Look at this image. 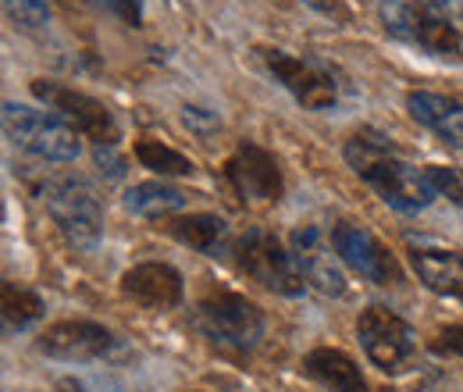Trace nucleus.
<instances>
[{
	"instance_id": "obj_1",
	"label": "nucleus",
	"mask_w": 463,
	"mask_h": 392,
	"mask_svg": "<svg viewBox=\"0 0 463 392\" xmlns=\"http://www.w3.org/2000/svg\"><path fill=\"white\" fill-rule=\"evenodd\" d=\"M346 161L349 168L356 171L389 207L406 211V215L424 211L435 200V193H439L431 186L428 171H417L385 139H378V136L356 132L346 143Z\"/></svg>"
},
{
	"instance_id": "obj_2",
	"label": "nucleus",
	"mask_w": 463,
	"mask_h": 392,
	"mask_svg": "<svg viewBox=\"0 0 463 392\" xmlns=\"http://www.w3.org/2000/svg\"><path fill=\"white\" fill-rule=\"evenodd\" d=\"M382 25L396 40H406L428 54L442 57V61H460L463 57V40L453 18L420 4V0H385L382 4Z\"/></svg>"
},
{
	"instance_id": "obj_3",
	"label": "nucleus",
	"mask_w": 463,
	"mask_h": 392,
	"mask_svg": "<svg viewBox=\"0 0 463 392\" xmlns=\"http://www.w3.org/2000/svg\"><path fill=\"white\" fill-rule=\"evenodd\" d=\"M4 132L14 147L40 161H75L79 158V132L51 111H36L25 104H4Z\"/></svg>"
},
{
	"instance_id": "obj_4",
	"label": "nucleus",
	"mask_w": 463,
	"mask_h": 392,
	"mask_svg": "<svg viewBox=\"0 0 463 392\" xmlns=\"http://www.w3.org/2000/svg\"><path fill=\"white\" fill-rule=\"evenodd\" d=\"M232 253H235L239 272H246L250 279L260 282V285L271 289V292L299 296L303 285H307L299 264H296V257H292V250H286V246H282L271 232H264V228L242 232V235L235 239Z\"/></svg>"
},
{
	"instance_id": "obj_5",
	"label": "nucleus",
	"mask_w": 463,
	"mask_h": 392,
	"mask_svg": "<svg viewBox=\"0 0 463 392\" xmlns=\"http://www.w3.org/2000/svg\"><path fill=\"white\" fill-rule=\"evenodd\" d=\"M40 200L47 207V215L54 218L64 239L75 246H93L104 232V204L100 196L79 182V178H51L40 189Z\"/></svg>"
},
{
	"instance_id": "obj_6",
	"label": "nucleus",
	"mask_w": 463,
	"mask_h": 392,
	"mask_svg": "<svg viewBox=\"0 0 463 392\" xmlns=\"http://www.w3.org/2000/svg\"><path fill=\"white\" fill-rule=\"evenodd\" d=\"M196 325L207 339L229 349H253L264 336V314L239 292H211L196 307Z\"/></svg>"
},
{
	"instance_id": "obj_7",
	"label": "nucleus",
	"mask_w": 463,
	"mask_h": 392,
	"mask_svg": "<svg viewBox=\"0 0 463 392\" xmlns=\"http://www.w3.org/2000/svg\"><path fill=\"white\" fill-rule=\"evenodd\" d=\"M356 339L367 353V360L374 368H382L385 375H400L413 364L417 357V336L400 314H392L389 307H367L356 321Z\"/></svg>"
},
{
	"instance_id": "obj_8",
	"label": "nucleus",
	"mask_w": 463,
	"mask_h": 392,
	"mask_svg": "<svg viewBox=\"0 0 463 392\" xmlns=\"http://www.w3.org/2000/svg\"><path fill=\"white\" fill-rule=\"evenodd\" d=\"M33 97H40L54 114H61L79 136L93 139L97 147H115L121 139V129H118L115 114L108 111L100 100H93L90 93H79V90H68L61 82L51 79H33L29 82Z\"/></svg>"
},
{
	"instance_id": "obj_9",
	"label": "nucleus",
	"mask_w": 463,
	"mask_h": 392,
	"mask_svg": "<svg viewBox=\"0 0 463 392\" xmlns=\"http://www.w3.org/2000/svg\"><path fill=\"white\" fill-rule=\"evenodd\" d=\"M332 246L346 268H353L356 275H364L374 285H400L403 282V268H400L396 253L364 225L335 222L332 225Z\"/></svg>"
},
{
	"instance_id": "obj_10",
	"label": "nucleus",
	"mask_w": 463,
	"mask_h": 392,
	"mask_svg": "<svg viewBox=\"0 0 463 392\" xmlns=\"http://www.w3.org/2000/svg\"><path fill=\"white\" fill-rule=\"evenodd\" d=\"M260 57H264L268 72L289 90L303 108H310V111H328V108H335L339 86H335L332 72H325L317 61L296 57V54H289V51H279V47H264Z\"/></svg>"
},
{
	"instance_id": "obj_11",
	"label": "nucleus",
	"mask_w": 463,
	"mask_h": 392,
	"mask_svg": "<svg viewBox=\"0 0 463 392\" xmlns=\"http://www.w3.org/2000/svg\"><path fill=\"white\" fill-rule=\"evenodd\" d=\"M118 346V339L97 325V321H86V318H68L51 325L43 336L36 339V349L43 357H54V360H68V364H86V360H100L108 357Z\"/></svg>"
},
{
	"instance_id": "obj_12",
	"label": "nucleus",
	"mask_w": 463,
	"mask_h": 392,
	"mask_svg": "<svg viewBox=\"0 0 463 392\" xmlns=\"http://www.w3.org/2000/svg\"><path fill=\"white\" fill-rule=\"evenodd\" d=\"M225 175H229L232 189L250 204H275L282 196V168H279V161L264 147H257L250 139L235 147V154L225 165Z\"/></svg>"
},
{
	"instance_id": "obj_13",
	"label": "nucleus",
	"mask_w": 463,
	"mask_h": 392,
	"mask_svg": "<svg viewBox=\"0 0 463 392\" xmlns=\"http://www.w3.org/2000/svg\"><path fill=\"white\" fill-rule=\"evenodd\" d=\"M289 243L303 279L310 282L314 289H321L325 296H343L346 292V275L335 264V257H332V250H328V243H325L317 225H296Z\"/></svg>"
},
{
	"instance_id": "obj_14",
	"label": "nucleus",
	"mask_w": 463,
	"mask_h": 392,
	"mask_svg": "<svg viewBox=\"0 0 463 392\" xmlns=\"http://www.w3.org/2000/svg\"><path fill=\"white\" fill-rule=\"evenodd\" d=\"M410 264H413L417 279L424 282L431 292L463 300V253L460 250L442 246V243H428V239H410Z\"/></svg>"
},
{
	"instance_id": "obj_15",
	"label": "nucleus",
	"mask_w": 463,
	"mask_h": 392,
	"mask_svg": "<svg viewBox=\"0 0 463 392\" xmlns=\"http://www.w3.org/2000/svg\"><path fill=\"white\" fill-rule=\"evenodd\" d=\"M121 292H125L132 303H139V307H150V311H172V307L182 303L185 285H182V275L175 272L172 264L146 261V264H136V268L125 272Z\"/></svg>"
},
{
	"instance_id": "obj_16",
	"label": "nucleus",
	"mask_w": 463,
	"mask_h": 392,
	"mask_svg": "<svg viewBox=\"0 0 463 392\" xmlns=\"http://www.w3.org/2000/svg\"><path fill=\"white\" fill-rule=\"evenodd\" d=\"M406 108H410V114H413L420 125H428L442 143L460 147L463 150V104L460 100L413 90V93L406 97Z\"/></svg>"
},
{
	"instance_id": "obj_17",
	"label": "nucleus",
	"mask_w": 463,
	"mask_h": 392,
	"mask_svg": "<svg viewBox=\"0 0 463 392\" xmlns=\"http://www.w3.org/2000/svg\"><path fill=\"white\" fill-rule=\"evenodd\" d=\"M303 371L328 392H367V382H364L360 368L353 364V357H346L343 349H332V346L310 349L303 360Z\"/></svg>"
},
{
	"instance_id": "obj_18",
	"label": "nucleus",
	"mask_w": 463,
	"mask_h": 392,
	"mask_svg": "<svg viewBox=\"0 0 463 392\" xmlns=\"http://www.w3.org/2000/svg\"><path fill=\"white\" fill-rule=\"evenodd\" d=\"M165 228L178 243H185V246H193L200 253H211V257H218L222 243L229 239V225L218 215H182V218H172Z\"/></svg>"
},
{
	"instance_id": "obj_19",
	"label": "nucleus",
	"mask_w": 463,
	"mask_h": 392,
	"mask_svg": "<svg viewBox=\"0 0 463 392\" xmlns=\"http://www.w3.org/2000/svg\"><path fill=\"white\" fill-rule=\"evenodd\" d=\"M125 207L139 218H168V215L185 207V196L165 182H136L125 193Z\"/></svg>"
},
{
	"instance_id": "obj_20",
	"label": "nucleus",
	"mask_w": 463,
	"mask_h": 392,
	"mask_svg": "<svg viewBox=\"0 0 463 392\" xmlns=\"http://www.w3.org/2000/svg\"><path fill=\"white\" fill-rule=\"evenodd\" d=\"M0 311H4V329L7 332H25L29 325H36L43 318V300L33 289L18 285V282H4Z\"/></svg>"
},
{
	"instance_id": "obj_21",
	"label": "nucleus",
	"mask_w": 463,
	"mask_h": 392,
	"mask_svg": "<svg viewBox=\"0 0 463 392\" xmlns=\"http://www.w3.org/2000/svg\"><path fill=\"white\" fill-rule=\"evenodd\" d=\"M136 158H139L143 168L157 171V175H193V171H196V165H193L185 154L172 150V147L161 143V139H139V143H136Z\"/></svg>"
},
{
	"instance_id": "obj_22",
	"label": "nucleus",
	"mask_w": 463,
	"mask_h": 392,
	"mask_svg": "<svg viewBox=\"0 0 463 392\" xmlns=\"http://www.w3.org/2000/svg\"><path fill=\"white\" fill-rule=\"evenodd\" d=\"M7 18L22 29H43L51 22V4L47 0H4Z\"/></svg>"
},
{
	"instance_id": "obj_23",
	"label": "nucleus",
	"mask_w": 463,
	"mask_h": 392,
	"mask_svg": "<svg viewBox=\"0 0 463 392\" xmlns=\"http://www.w3.org/2000/svg\"><path fill=\"white\" fill-rule=\"evenodd\" d=\"M428 171V178H431V186L442 193V196H449L457 207H463V168H442V165H431Z\"/></svg>"
},
{
	"instance_id": "obj_24",
	"label": "nucleus",
	"mask_w": 463,
	"mask_h": 392,
	"mask_svg": "<svg viewBox=\"0 0 463 392\" xmlns=\"http://www.w3.org/2000/svg\"><path fill=\"white\" fill-rule=\"evenodd\" d=\"M182 121H185V129L189 132H196V136H214L218 129H222V118L218 111H211V108H200V104H185L182 108Z\"/></svg>"
},
{
	"instance_id": "obj_25",
	"label": "nucleus",
	"mask_w": 463,
	"mask_h": 392,
	"mask_svg": "<svg viewBox=\"0 0 463 392\" xmlns=\"http://www.w3.org/2000/svg\"><path fill=\"white\" fill-rule=\"evenodd\" d=\"M90 7H100V11H108V14H115L121 18L125 25H143V0H86Z\"/></svg>"
},
{
	"instance_id": "obj_26",
	"label": "nucleus",
	"mask_w": 463,
	"mask_h": 392,
	"mask_svg": "<svg viewBox=\"0 0 463 392\" xmlns=\"http://www.w3.org/2000/svg\"><path fill=\"white\" fill-rule=\"evenodd\" d=\"M431 353L439 357H463V325H449L431 339Z\"/></svg>"
},
{
	"instance_id": "obj_27",
	"label": "nucleus",
	"mask_w": 463,
	"mask_h": 392,
	"mask_svg": "<svg viewBox=\"0 0 463 392\" xmlns=\"http://www.w3.org/2000/svg\"><path fill=\"white\" fill-rule=\"evenodd\" d=\"M314 11H321V14H328V18H346V4L343 0H307Z\"/></svg>"
},
{
	"instance_id": "obj_28",
	"label": "nucleus",
	"mask_w": 463,
	"mask_h": 392,
	"mask_svg": "<svg viewBox=\"0 0 463 392\" xmlns=\"http://www.w3.org/2000/svg\"><path fill=\"white\" fill-rule=\"evenodd\" d=\"M420 4H428L442 14H449V18H463V0H420Z\"/></svg>"
},
{
	"instance_id": "obj_29",
	"label": "nucleus",
	"mask_w": 463,
	"mask_h": 392,
	"mask_svg": "<svg viewBox=\"0 0 463 392\" xmlns=\"http://www.w3.org/2000/svg\"><path fill=\"white\" fill-rule=\"evenodd\" d=\"M97 165L108 168V175H121V161L111 154V147H97Z\"/></svg>"
},
{
	"instance_id": "obj_30",
	"label": "nucleus",
	"mask_w": 463,
	"mask_h": 392,
	"mask_svg": "<svg viewBox=\"0 0 463 392\" xmlns=\"http://www.w3.org/2000/svg\"><path fill=\"white\" fill-rule=\"evenodd\" d=\"M54 392H90L82 382H75V378H61L58 386H54Z\"/></svg>"
},
{
	"instance_id": "obj_31",
	"label": "nucleus",
	"mask_w": 463,
	"mask_h": 392,
	"mask_svg": "<svg viewBox=\"0 0 463 392\" xmlns=\"http://www.w3.org/2000/svg\"><path fill=\"white\" fill-rule=\"evenodd\" d=\"M279 4H289V0H279Z\"/></svg>"
}]
</instances>
